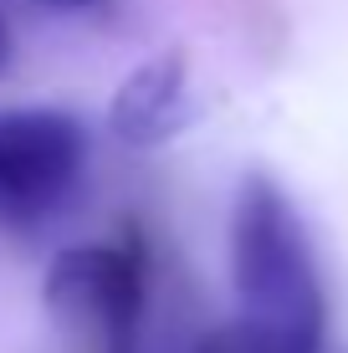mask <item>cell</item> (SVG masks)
Segmentation results:
<instances>
[{
	"instance_id": "1",
	"label": "cell",
	"mask_w": 348,
	"mask_h": 353,
	"mask_svg": "<svg viewBox=\"0 0 348 353\" xmlns=\"http://www.w3.org/2000/svg\"><path fill=\"white\" fill-rule=\"evenodd\" d=\"M231 282L251 338L277 353H323L328 302L307 230L272 179L251 174L231 210Z\"/></svg>"
},
{
	"instance_id": "2",
	"label": "cell",
	"mask_w": 348,
	"mask_h": 353,
	"mask_svg": "<svg viewBox=\"0 0 348 353\" xmlns=\"http://www.w3.org/2000/svg\"><path fill=\"white\" fill-rule=\"evenodd\" d=\"M46 312L77 353H134L143 266L128 246H72L46 272Z\"/></svg>"
},
{
	"instance_id": "3",
	"label": "cell",
	"mask_w": 348,
	"mask_h": 353,
	"mask_svg": "<svg viewBox=\"0 0 348 353\" xmlns=\"http://www.w3.org/2000/svg\"><path fill=\"white\" fill-rule=\"evenodd\" d=\"M88 164V139L77 118L57 108L0 113V221L31 225L72 194Z\"/></svg>"
},
{
	"instance_id": "4",
	"label": "cell",
	"mask_w": 348,
	"mask_h": 353,
	"mask_svg": "<svg viewBox=\"0 0 348 353\" xmlns=\"http://www.w3.org/2000/svg\"><path fill=\"white\" fill-rule=\"evenodd\" d=\"M190 118V88H185V62L179 57H154L113 97V133L123 143H164L185 128Z\"/></svg>"
},
{
	"instance_id": "5",
	"label": "cell",
	"mask_w": 348,
	"mask_h": 353,
	"mask_svg": "<svg viewBox=\"0 0 348 353\" xmlns=\"http://www.w3.org/2000/svg\"><path fill=\"white\" fill-rule=\"evenodd\" d=\"M195 353H277V348H267L261 338H251L246 327H236V323H231V327H221V333H210Z\"/></svg>"
},
{
	"instance_id": "6",
	"label": "cell",
	"mask_w": 348,
	"mask_h": 353,
	"mask_svg": "<svg viewBox=\"0 0 348 353\" xmlns=\"http://www.w3.org/2000/svg\"><path fill=\"white\" fill-rule=\"evenodd\" d=\"M21 6L46 10V16H92V10H103L108 0H21Z\"/></svg>"
},
{
	"instance_id": "7",
	"label": "cell",
	"mask_w": 348,
	"mask_h": 353,
	"mask_svg": "<svg viewBox=\"0 0 348 353\" xmlns=\"http://www.w3.org/2000/svg\"><path fill=\"white\" fill-rule=\"evenodd\" d=\"M10 62V31H6V10H0V67Z\"/></svg>"
}]
</instances>
